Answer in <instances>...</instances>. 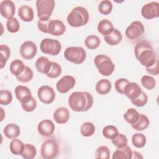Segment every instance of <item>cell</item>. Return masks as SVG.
Wrapping results in <instances>:
<instances>
[{
  "label": "cell",
  "instance_id": "obj_1",
  "mask_svg": "<svg viewBox=\"0 0 159 159\" xmlns=\"http://www.w3.org/2000/svg\"><path fill=\"white\" fill-rule=\"evenodd\" d=\"M134 54L141 65L145 68L153 65L158 58L152 46L146 40H142L136 43L134 47Z\"/></svg>",
  "mask_w": 159,
  "mask_h": 159
},
{
  "label": "cell",
  "instance_id": "obj_2",
  "mask_svg": "<svg viewBox=\"0 0 159 159\" xmlns=\"http://www.w3.org/2000/svg\"><path fill=\"white\" fill-rule=\"evenodd\" d=\"M93 104L92 95L86 91L72 93L68 98V105L75 112H84L89 110Z\"/></svg>",
  "mask_w": 159,
  "mask_h": 159
},
{
  "label": "cell",
  "instance_id": "obj_3",
  "mask_svg": "<svg viewBox=\"0 0 159 159\" xmlns=\"http://www.w3.org/2000/svg\"><path fill=\"white\" fill-rule=\"evenodd\" d=\"M89 12L82 6L73 8L67 16V22L73 27H79L86 25L89 20Z\"/></svg>",
  "mask_w": 159,
  "mask_h": 159
},
{
  "label": "cell",
  "instance_id": "obj_4",
  "mask_svg": "<svg viewBox=\"0 0 159 159\" xmlns=\"http://www.w3.org/2000/svg\"><path fill=\"white\" fill-rule=\"evenodd\" d=\"M94 63L98 69L99 73L104 76H110L115 68V65L111 59L104 54L97 55L94 58Z\"/></svg>",
  "mask_w": 159,
  "mask_h": 159
},
{
  "label": "cell",
  "instance_id": "obj_5",
  "mask_svg": "<svg viewBox=\"0 0 159 159\" xmlns=\"http://www.w3.org/2000/svg\"><path fill=\"white\" fill-rule=\"evenodd\" d=\"M55 5V2L53 0H37L36 7L39 20H48L52 14Z\"/></svg>",
  "mask_w": 159,
  "mask_h": 159
},
{
  "label": "cell",
  "instance_id": "obj_6",
  "mask_svg": "<svg viewBox=\"0 0 159 159\" xmlns=\"http://www.w3.org/2000/svg\"><path fill=\"white\" fill-rule=\"evenodd\" d=\"M65 59L75 64L82 63L86 58L84 49L81 47H69L64 52Z\"/></svg>",
  "mask_w": 159,
  "mask_h": 159
},
{
  "label": "cell",
  "instance_id": "obj_7",
  "mask_svg": "<svg viewBox=\"0 0 159 159\" xmlns=\"http://www.w3.org/2000/svg\"><path fill=\"white\" fill-rule=\"evenodd\" d=\"M59 153V147L57 142L53 139L45 140L41 147L40 153L45 159H52L57 157Z\"/></svg>",
  "mask_w": 159,
  "mask_h": 159
},
{
  "label": "cell",
  "instance_id": "obj_8",
  "mask_svg": "<svg viewBox=\"0 0 159 159\" xmlns=\"http://www.w3.org/2000/svg\"><path fill=\"white\" fill-rule=\"evenodd\" d=\"M40 48L43 53L57 55L61 51V45L60 42L56 39L45 38L41 41Z\"/></svg>",
  "mask_w": 159,
  "mask_h": 159
},
{
  "label": "cell",
  "instance_id": "obj_9",
  "mask_svg": "<svg viewBox=\"0 0 159 159\" xmlns=\"http://www.w3.org/2000/svg\"><path fill=\"white\" fill-rule=\"evenodd\" d=\"M145 28L140 21L135 20L127 27L125 30V36L130 40L135 41L140 39L143 35Z\"/></svg>",
  "mask_w": 159,
  "mask_h": 159
},
{
  "label": "cell",
  "instance_id": "obj_10",
  "mask_svg": "<svg viewBox=\"0 0 159 159\" xmlns=\"http://www.w3.org/2000/svg\"><path fill=\"white\" fill-rule=\"evenodd\" d=\"M141 14L146 19L150 20L159 16V3L152 1L143 5L141 9Z\"/></svg>",
  "mask_w": 159,
  "mask_h": 159
},
{
  "label": "cell",
  "instance_id": "obj_11",
  "mask_svg": "<svg viewBox=\"0 0 159 159\" xmlns=\"http://www.w3.org/2000/svg\"><path fill=\"white\" fill-rule=\"evenodd\" d=\"M37 95L40 101L45 104L52 103L55 98V93L53 89L48 85L40 86L38 89Z\"/></svg>",
  "mask_w": 159,
  "mask_h": 159
},
{
  "label": "cell",
  "instance_id": "obj_12",
  "mask_svg": "<svg viewBox=\"0 0 159 159\" xmlns=\"http://www.w3.org/2000/svg\"><path fill=\"white\" fill-rule=\"evenodd\" d=\"M19 52L23 58L25 60H31L37 54V45L32 41H25L21 45Z\"/></svg>",
  "mask_w": 159,
  "mask_h": 159
},
{
  "label": "cell",
  "instance_id": "obj_13",
  "mask_svg": "<svg viewBox=\"0 0 159 159\" xmlns=\"http://www.w3.org/2000/svg\"><path fill=\"white\" fill-rule=\"evenodd\" d=\"M75 83L76 81L73 76L65 75L57 81L56 88L59 93H66L75 86Z\"/></svg>",
  "mask_w": 159,
  "mask_h": 159
},
{
  "label": "cell",
  "instance_id": "obj_14",
  "mask_svg": "<svg viewBox=\"0 0 159 159\" xmlns=\"http://www.w3.org/2000/svg\"><path fill=\"white\" fill-rule=\"evenodd\" d=\"M66 30V27L63 22L58 19L50 20L47 34H51L55 36H60L63 35Z\"/></svg>",
  "mask_w": 159,
  "mask_h": 159
},
{
  "label": "cell",
  "instance_id": "obj_15",
  "mask_svg": "<svg viewBox=\"0 0 159 159\" xmlns=\"http://www.w3.org/2000/svg\"><path fill=\"white\" fill-rule=\"evenodd\" d=\"M16 7L13 1L11 0L2 1L0 4V12L1 16L7 19L12 18L15 14Z\"/></svg>",
  "mask_w": 159,
  "mask_h": 159
},
{
  "label": "cell",
  "instance_id": "obj_16",
  "mask_svg": "<svg viewBox=\"0 0 159 159\" xmlns=\"http://www.w3.org/2000/svg\"><path fill=\"white\" fill-rule=\"evenodd\" d=\"M55 126L53 122L49 119H45L39 122L37 130L40 135L43 137L51 136L55 131Z\"/></svg>",
  "mask_w": 159,
  "mask_h": 159
},
{
  "label": "cell",
  "instance_id": "obj_17",
  "mask_svg": "<svg viewBox=\"0 0 159 159\" xmlns=\"http://www.w3.org/2000/svg\"><path fill=\"white\" fill-rule=\"evenodd\" d=\"M14 93L17 99L20 101L21 104L27 102L32 98L30 89L25 86L19 85L16 86L14 89Z\"/></svg>",
  "mask_w": 159,
  "mask_h": 159
},
{
  "label": "cell",
  "instance_id": "obj_18",
  "mask_svg": "<svg viewBox=\"0 0 159 159\" xmlns=\"http://www.w3.org/2000/svg\"><path fill=\"white\" fill-rule=\"evenodd\" d=\"M141 87L136 83L129 82L125 86L124 94L129 99L133 101L137 99L142 92Z\"/></svg>",
  "mask_w": 159,
  "mask_h": 159
},
{
  "label": "cell",
  "instance_id": "obj_19",
  "mask_svg": "<svg viewBox=\"0 0 159 159\" xmlns=\"http://www.w3.org/2000/svg\"><path fill=\"white\" fill-rule=\"evenodd\" d=\"M53 117L54 120L57 123L63 124L68 120L70 118V112L67 108L65 107H60L55 111Z\"/></svg>",
  "mask_w": 159,
  "mask_h": 159
},
{
  "label": "cell",
  "instance_id": "obj_20",
  "mask_svg": "<svg viewBox=\"0 0 159 159\" xmlns=\"http://www.w3.org/2000/svg\"><path fill=\"white\" fill-rule=\"evenodd\" d=\"M52 66V61L48 58L40 57L35 61V68L37 71L41 73L47 75Z\"/></svg>",
  "mask_w": 159,
  "mask_h": 159
},
{
  "label": "cell",
  "instance_id": "obj_21",
  "mask_svg": "<svg viewBox=\"0 0 159 159\" xmlns=\"http://www.w3.org/2000/svg\"><path fill=\"white\" fill-rule=\"evenodd\" d=\"M18 15L20 19L24 22H31L34 17L32 8L28 5L21 6L19 8Z\"/></svg>",
  "mask_w": 159,
  "mask_h": 159
},
{
  "label": "cell",
  "instance_id": "obj_22",
  "mask_svg": "<svg viewBox=\"0 0 159 159\" xmlns=\"http://www.w3.org/2000/svg\"><path fill=\"white\" fill-rule=\"evenodd\" d=\"M112 158V159H130L132 158V151L127 145L122 148H117L113 153Z\"/></svg>",
  "mask_w": 159,
  "mask_h": 159
},
{
  "label": "cell",
  "instance_id": "obj_23",
  "mask_svg": "<svg viewBox=\"0 0 159 159\" xmlns=\"http://www.w3.org/2000/svg\"><path fill=\"white\" fill-rule=\"evenodd\" d=\"M104 39L107 44L110 45H116L121 42L122 35L119 30L114 29L111 34L104 36Z\"/></svg>",
  "mask_w": 159,
  "mask_h": 159
},
{
  "label": "cell",
  "instance_id": "obj_24",
  "mask_svg": "<svg viewBox=\"0 0 159 159\" xmlns=\"http://www.w3.org/2000/svg\"><path fill=\"white\" fill-rule=\"evenodd\" d=\"M3 132L7 138L12 139L19 137L20 133V130L17 124L10 123L5 126Z\"/></svg>",
  "mask_w": 159,
  "mask_h": 159
},
{
  "label": "cell",
  "instance_id": "obj_25",
  "mask_svg": "<svg viewBox=\"0 0 159 159\" xmlns=\"http://www.w3.org/2000/svg\"><path fill=\"white\" fill-rule=\"evenodd\" d=\"M95 88L98 94L101 95H105L111 91L112 84L109 80L101 79L97 82Z\"/></svg>",
  "mask_w": 159,
  "mask_h": 159
},
{
  "label": "cell",
  "instance_id": "obj_26",
  "mask_svg": "<svg viewBox=\"0 0 159 159\" xmlns=\"http://www.w3.org/2000/svg\"><path fill=\"white\" fill-rule=\"evenodd\" d=\"M98 31L104 36L111 34L114 30L112 23L107 19L100 20L98 24Z\"/></svg>",
  "mask_w": 159,
  "mask_h": 159
},
{
  "label": "cell",
  "instance_id": "obj_27",
  "mask_svg": "<svg viewBox=\"0 0 159 159\" xmlns=\"http://www.w3.org/2000/svg\"><path fill=\"white\" fill-rule=\"evenodd\" d=\"M25 67V66L20 60L16 59L11 63L9 70L13 75L17 76L23 72Z\"/></svg>",
  "mask_w": 159,
  "mask_h": 159
},
{
  "label": "cell",
  "instance_id": "obj_28",
  "mask_svg": "<svg viewBox=\"0 0 159 159\" xmlns=\"http://www.w3.org/2000/svg\"><path fill=\"white\" fill-rule=\"evenodd\" d=\"M150 120L147 116L143 114H140L139 118L137 120V122L131 125L132 128L137 131H142L145 130L149 125Z\"/></svg>",
  "mask_w": 159,
  "mask_h": 159
},
{
  "label": "cell",
  "instance_id": "obj_29",
  "mask_svg": "<svg viewBox=\"0 0 159 159\" xmlns=\"http://www.w3.org/2000/svg\"><path fill=\"white\" fill-rule=\"evenodd\" d=\"M139 116L140 114L136 109L134 108H129L124 113V119L127 122L133 125L137 122L139 118Z\"/></svg>",
  "mask_w": 159,
  "mask_h": 159
},
{
  "label": "cell",
  "instance_id": "obj_30",
  "mask_svg": "<svg viewBox=\"0 0 159 159\" xmlns=\"http://www.w3.org/2000/svg\"><path fill=\"white\" fill-rule=\"evenodd\" d=\"M25 144L19 139H13L9 145V148L11 153L15 155H21L24 148Z\"/></svg>",
  "mask_w": 159,
  "mask_h": 159
},
{
  "label": "cell",
  "instance_id": "obj_31",
  "mask_svg": "<svg viewBox=\"0 0 159 159\" xmlns=\"http://www.w3.org/2000/svg\"><path fill=\"white\" fill-rule=\"evenodd\" d=\"M11 56V50L8 46L1 45L0 46V68L2 69L6 64Z\"/></svg>",
  "mask_w": 159,
  "mask_h": 159
},
{
  "label": "cell",
  "instance_id": "obj_32",
  "mask_svg": "<svg viewBox=\"0 0 159 159\" xmlns=\"http://www.w3.org/2000/svg\"><path fill=\"white\" fill-rule=\"evenodd\" d=\"M99 38L95 35H89L87 36L84 40V44L86 47L91 50L97 48L100 45Z\"/></svg>",
  "mask_w": 159,
  "mask_h": 159
},
{
  "label": "cell",
  "instance_id": "obj_33",
  "mask_svg": "<svg viewBox=\"0 0 159 159\" xmlns=\"http://www.w3.org/2000/svg\"><path fill=\"white\" fill-rule=\"evenodd\" d=\"M95 130V126L93 123L86 122L81 125L80 128V132L83 137H88L94 134Z\"/></svg>",
  "mask_w": 159,
  "mask_h": 159
},
{
  "label": "cell",
  "instance_id": "obj_34",
  "mask_svg": "<svg viewBox=\"0 0 159 159\" xmlns=\"http://www.w3.org/2000/svg\"><path fill=\"white\" fill-rule=\"evenodd\" d=\"M132 142L134 146L140 148L145 145L147 139L144 134L142 133H135L132 137Z\"/></svg>",
  "mask_w": 159,
  "mask_h": 159
},
{
  "label": "cell",
  "instance_id": "obj_35",
  "mask_svg": "<svg viewBox=\"0 0 159 159\" xmlns=\"http://www.w3.org/2000/svg\"><path fill=\"white\" fill-rule=\"evenodd\" d=\"M36 155L37 150L35 146L30 143H25L21 156L25 159H32L35 157Z\"/></svg>",
  "mask_w": 159,
  "mask_h": 159
},
{
  "label": "cell",
  "instance_id": "obj_36",
  "mask_svg": "<svg viewBox=\"0 0 159 159\" xmlns=\"http://www.w3.org/2000/svg\"><path fill=\"white\" fill-rule=\"evenodd\" d=\"M119 134L118 129L116 127L112 125H108L104 127L102 130V135L103 136L110 140L114 139Z\"/></svg>",
  "mask_w": 159,
  "mask_h": 159
},
{
  "label": "cell",
  "instance_id": "obj_37",
  "mask_svg": "<svg viewBox=\"0 0 159 159\" xmlns=\"http://www.w3.org/2000/svg\"><path fill=\"white\" fill-rule=\"evenodd\" d=\"M33 76L34 73L32 69L30 67L25 66L23 72L20 75L16 76V78L20 82L28 83L32 80Z\"/></svg>",
  "mask_w": 159,
  "mask_h": 159
},
{
  "label": "cell",
  "instance_id": "obj_38",
  "mask_svg": "<svg viewBox=\"0 0 159 159\" xmlns=\"http://www.w3.org/2000/svg\"><path fill=\"white\" fill-rule=\"evenodd\" d=\"M99 12L103 15L109 14L112 10V4L109 0L101 1L98 5Z\"/></svg>",
  "mask_w": 159,
  "mask_h": 159
},
{
  "label": "cell",
  "instance_id": "obj_39",
  "mask_svg": "<svg viewBox=\"0 0 159 159\" xmlns=\"http://www.w3.org/2000/svg\"><path fill=\"white\" fill-rule=\"evenodd\" d=\"M110 150L107 147L104 145L100 146L95 151L94 158L96 159H109L110 158Z\"/></svg>",
  "mask_w": 159,
  "mask_h": 159
},
{
  "label": "cell",
  "instance_id": "obj_40",
  "mask_svg": "<svg viewBox=\"0 0 159 159\" xmlns=\"http://www.w3.org/2000/svg\"><path fill=\"white\" fill-rule=\"evenodd\" d=\"M141 84L147 89L152 90L155 87L156 81L152 76L144 75L141 78Z\"/></svg>",
  "mask_w": 159,
  "mask_h": 159
},
{
  "label": "cell",
  "instance_id": "obj_41",
  "mask_svg": "<svg viewBox=\"0 0 159 159\" xmlns=\"http://www.w3.org/2000/svg\"><path fill=\"white\" fill-rule=\"evenodd\" d=\"M6 27L7 30L10 33H16L19 30L20 24L16 18L12 17L7 19L6 22Z\"/></svg>",
  "mask_w": 159,
  "mask_h": 159
},
{
  "label": "cell",
  "instance_id": "obj_42",
  "mask_svg": "<svg viewBox=\"0 0 159 159\" xmlns=\"http://www.w3.org/2000/svg\"><path fill=\"white\" fill-rule=\"evenodd\" d=\"M12 101V95L11 91L6 89H1L0 91V104L7 106Z\"/></svg>",
  "mask_w": 159,
  "mask_h": 159
},
{
  "label": "cell",
  "instance_id": "obj_43",
  "mask_svg": "<svg viewBox=\"0 0 159 159\" xmlns=\"http://www.w3.org/2000/svg\"><path fill=\"white\" fill-rule=\"evenodd\" d=\"M61 73V67L57 62L52 61V66L49 72L46 75L50 78H56Z\"/></svg>",
  "mask_w": 159,
  "mask_h": 159
},
{
  "label": "cell",
  "instance_id": "obj_44",
  "mask_svg": "<svg viewBox=\"0 0 159 159\" xmlns=\"http://www.w3.org/2000/svg\"><path fill=\"white\" fill-rule=\"evenodd\" d=\"M112 143L117 148H122L127 145V138L124 134H118V135L112 140Z\"/></svg>",
  "mask_w": 159,
  "mask_h": 159
},
{
  "label": "cell",
  "instance_id": "obj_45",
  "mask_svg": "<svg viewBox=\"0 0 159 159\" xmlns=\"http://www.w3.org/2000/svg\"><path fill=\"white\" fill-rule=\"evenodd\" d=\"M131 102L135 106L142 107L147 103V102H148V96H147V94L145 92L142 91L140 94L139 95V96L137 99H135L133 101H131Z\"/></svg>",
  "mask_w": 159,
  "mask_h": 159
},
{
  "label": "cell",
  "instance_id": "obj_46",
  "mask_svg": "<svg viewBox=\"0 0 159 159\" xmlns=\"http://www.w3.org/2000/svg\"><path fill=\"white\" fill-rule=\"evenodd\" d=\"M129 83V81L125 78H119L115 82V89L117 93L124 94L125 86Z\"/></svg>",
  "mask_w": 159,
  "mask_h": 159
},
{
  "label": "cell",
  "instance_id": "obj_47",
  "mask_svg": "<svg viewBox=\"0 0 159 159\" xmlns=\"http://www.w3.org/2000/svg\"><path fill=\"white\" fill-rule=\"evenodd\" d=\"M22 107V109L26 111V112H32L33 111H34L37 107V101L35 99V98L34 97H32L31 98V99L28 101L27 102L25 103H23L21 104Z\"/></svg>",
  "mask_w": 159,
  "mask_h": 159
},
{
  "label": "cell",
  "instance_id": "obj_48",
  "mask_svg": "<svg viewBox=\"0 0 159 159\" xmlns=\"http://www.w3.org/2000/svg\"><path fill=\"white\" fill-rule=\"evenodd\" d=\"M146 70L147 71L152 75H155L157 76L159 73V68H158V58L157 59L155 63L152 65L150 67H146Z\"/></svg>",
  "mask_w": 159,
  "mask_h": 159
},
{
  "label": "cell",
  "instance_id": "obj_49",
  "mask_svg": "<svg viewBox=\"0 0 159 159\" xmlns=\"http://www.w3.org/2000/svg\"><path fill=\"white\" fill-rule=\"evenodd\" d=\"M49 21H50V19H48L47 20H39L37 22V26H38L39 29L41 32L47 34V29H48V25Z\"/></svg>",
  "mask_w": 159,
  "mask_h": 159
},
{
  "label": "cell",
  "instance_id": "obj_50",
  "mask_svg": "<svg viewBox=\"0 0 159 159\" xmlns=\"http://www.w3.org/2000/svg\"><path fill=\"white\" fill-rule=\"evenodd\" d=\"M132 158H142L143 157L142 155H140V153L138 152H136V151H134V152H132Z\"/></svg>",
  "mask_w": 159,
  "mask_h": 159
}]
</instances>
